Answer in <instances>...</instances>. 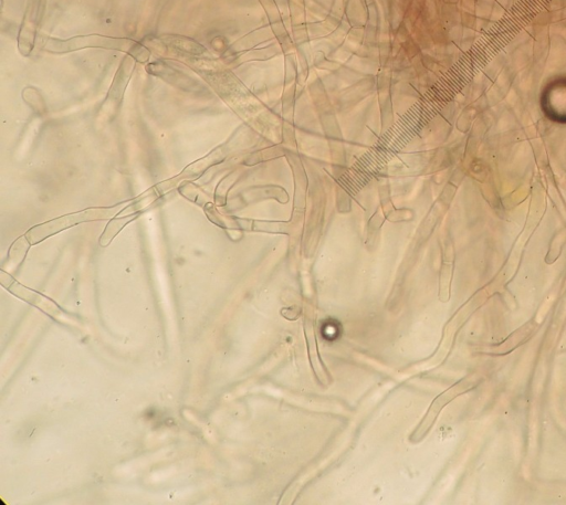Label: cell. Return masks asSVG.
I'll list each match as a JSON object with an SVG mask.
<instances>
[{"mask_svg": "<svg viewBox=\"0 0 566 505\" xmlns=\"http://www.w3.org/2000/svg\"><path fill=\"white\" fill-rule=\"evenodd\" d=\"M118 208L119 206L113 208H91L59 217L31 228L25 236L31 243H38L77 223L111 218L119 212Z\"/></svg>", "mask_w": 566, "mask_h": 505, "instance_id": "obj_1", "label": "cell"}, {"mask_svg": "<svg viewBox=\"0 0 566 505\" xmlns=\"http://www.w3.org/2000/svg\"><path fill=\"white\" fill-rule=\"evenodd\" d=\"M453 388L449 389L448 391L443 392L438 398H436L433 403L437 406V408H434V406L431 404L428 413L426 414L424 419L419 424V428L416 430L413 436L410 438V440L417 442L424 435L426 431L431 427L441 408L458 394L457 390L454 391Z\"/></svg>", "mask_w": 566, "mask_h": 505, "instance_id": "obj_2", "label": "cell"}, {"mask_svg": "<svg viewBox=\"0 0 566 505\" xmlns=\"http://www.w3.org/2000/svg\"><path fill=\"white\" fill-rule=\"evenodd\" d=\"M140 212L125 213L122 217L113 218L106 225L99 239L101 245H107L114 236L132 220L139 215Z\"/></svg>", "mask_w": 566, "mask_h": 505, "instance_id": "obj_3", "label": "cell"}]
</instances>
